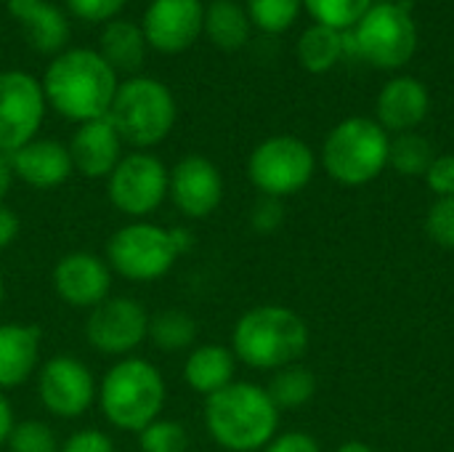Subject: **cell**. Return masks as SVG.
<instances>
[{"label":"cell","instance_id":"cell-1","mask_svg":"<svg viewBox=\"0 0 454 452\" xmlns=\"http://www.w3.org/2000/svg\"><path fill=\"white\" fill-rule=\"evenodd\" d=\"M117 85V72L90 48L61 51L43 77L45 104L77 125L106 117Z\"/></svg>","mask_w":454,"mask_h":452},{"label":"cell","instance_id":"cell-2","mask_svg":"<svg viewBox=\"0 0 454 452\" xmlns=\"http://www.w3.org/2000/svg\"><path fill=\"white\" fill-rule=\"evenodd\" d=\"M311 333L306 320L282 304H261L239 314L231 328V352L239 365L258 373H277L298 365L309 352Z\"/></svg>","mask_w":454,"mask_h":452},{"label":"cell","instance_id":"cell-3","mask_svg":"<svg viewBox=\"0 0 454 452\" xmlns=\"http://www.w3.org/2000/svg\"><path fill=\"white\" fill-rule=\"evenodd\" d=\"M279 418L266 386L250 381L229 384L202 408L207 437L226 452H261L279 434Z\"/></svg>","mask_w":454,"mask_h":452},{"label":"cell","instance_id":"cell-4","mask_svg":"<svg viewBox=\"0 0 454 452\" xmlns=\"http://www.w3.org/2000/svg\"><path fill=\"white\" fill-rule=\"evenodd\" d=\"M168 386L157 365L144 357L117 360L98 381L96 402L106 424L117 432L138 434L162 416Z\"/></svg>","mask_w":454,"mask_h":452},{"label":"cell","instance_id":"cell-5","mask_svg":"<svg viewBox=\"0 0 454 452\" xmlns=\"http://www.w3.org/2000/svg\"><path fill=\"white\" fill-rule=\"evenodd\" d=\"M106 117L120 133L122 144L133 147L136 152H149L173 133L178 107L173 91L162 80L136 75L117 85Z\"/></svg>","mask_w":454,"mask_h":452},{"label":"cell","instance_id":"cell-6","mask_svg":"<svg viewBox=\"0 0 454 452\" xmlns=\"http://www.w3.org/2000/svg\"><path fill=\"white\" fill-rule=\"evenodd\" d=\"M391 136L372 117L340 120L322 144L319 163L340 186H367L388 168Z\"/></svg>","mask_w":454,"mask_h":452},{"label":"cell","instance_id":"cell-7","mask_svg":"<svg viewBox=\"0 0 454 452\" xmlns=\"http://www.w3.org/2000/svg\"><path fill=\"white\" fill-rule=\"evenodd\" d=\"M178 258L181 250L173 226H160L146 218L122 224L106 242V264L112 274L136 285L162 280Z\"/></svg>","mask_w":454,"mask_h":452},{"label":"cell","instance_id":"cell-8","mask_svg":"<svg viewBox=\"0 0 454 452\" xmlns=\"http://www.w3.org/2000/svg\"><path fill=\"white\" fill-rule=\"evenodd\" d=\"M314 149L290 133L263 139L247 157V178L263 197H293L303 192L317 173Z\"/></svg>","mask_w":454,"mask_h":452},{"label":"cell","instance_id":"cell-9","mask_svg":"<svg viewBox=\"0 0 454 452\" xmlns=\"http://www.w3.org/2000/svg\"><path fill=\"white\" fill-rule=\"evenodd\" d=\"M351 35L356 59L378 69H399L418 51V24L407 3H372Z\"/></svg>","mask_w":454,"mask_h":452},{"label":"cell","instance_id":"cell-10","mask_svg":"<svg viewBox=\"0 0 454 452\" xmlns=\"http://www.w3.org/2000/svg\"><path fill=\"white\" fill-rule=\"evenodd\" d=\"M170 170L152 152H128L106 178V194L114 210L130 221H144L168 200Z\"/></svg>","mask_w":454,"mask_h":452},{"label":"cell","instance_id":"cell-11","mask_svg":"<svg viewBox=\"0 0 454 452\" xmlns=\"http://www.w3.org/2000/svg\"><path fill=\"white\" fill-rule=\"evenodd\" d=\"M37 400L45 413L61 421L82 418L98 394V381L90 368L74 354H53L35 373Z\"/></svg>","mask_w":454,"mask_h":452},{"label":"cell","instance_id":"cell-12","mask_svg":"<svg viewBox=\"0 0 454 452\" xmlns=\"http://www.w3.org/2000/svg\"><path fill=\"white\" fill-rule=\"evenodd\" d=\"M149 312L141 301L128 296H109L88 312L85 341L93 352L104 357H133L149 338Z\"/></svg>","mask_w":454,"mask_h":452},{"label":"cell","instance_id":"cell-13","mask_svg":"<svg viewBox=\"0 0 454 452\" xmlns=\"http://www.w3.org/2000/svg\"><path fill=\"white\" fill-rule=\"evenodd\" d=\"M43 83L21 69L0 72V152L13 155L32 139L45 117Z\"/></svg>","mask_w":454,"mask_h":452},{"label":"cell","instance_id":"cell-14","mask_svg":"<svg viewBox=\"0 0 454 452\" xmlns=\"http://www.w3.org/2000/svg\"><path fill=\"white\" fill-rule=\"evenodd\" d=\"M223 176L205 155H184L170 168L168 197L173 208L189 221L210 218L223 202Z\"/></svg>","mask_w":454,"mask_h":452},{"label":"cell","instance_id":"cell-15","mask_svg":"<svg viewBox=\"0 0 454 452\" xmlns=\"http://www.w3.org/2000/svg\"><path fill=\"white\" fill-rule=\"evenodd\" d=\"M51 285L59 301L90 312L112 296V269L90 250H69L53 264Z\"/></svg>","mask_w":454,"mask_h":452},{"label":"cell","instance_id":"cell-16","mask_svg":"<svg viewBox=\"0 0 454 452\" xmlns=\"http://www.w3.org/2000/svg\"><path fill=\"white\" fill-rule=\"evenodd\" d=\"M205 5L200 0H152L141 19L146 45L160 53H184L202 35Z\"/></svg>","mask_w":454,"mask_h":452},{"label":"cell","instance_id":"cell-17","mask_svg":"<svg viewBox=\"0 0 454 452\" xmlns=\"http://www.w3.org/2000/svg\"><path fill=\"white\" fill-rule=\"evenodd\" d=\"M122 147L125 144L114 131V125L109 123V117H98L77 125L67 149L74 173L98 181V178H109V173L117 168V163L122 160Z\"/></svg>","mask_w":454,"mask_h":452},{"label":"cell","instance_id":"cell-18","mask_svg":"<svg viewBox=\"0 0 454 452\" xmlns=\"http://www.w3.org/2000/svg\"><path fill=\"white\" fill-rule=\"evenodd\" d=\"M431 109V93L428 88L410 75L402 77H391L380 93H378V104H375V120L378 125L391 136L396 133H410L415 131Z\"/></svg>","mask_w":454,"mask_h":452},{"label":"cell","instance_id":"cell-19","mask_svg":"<svg viewBox=\"0 0 454 452\" xmlns=\"http://www.w3.org/2000/svg\"><path fill=\"white\" fill-rule=\"evenodd\" d=\"M13 178L32 189H56L61 186L72 173V157L69 149L56 139H32L13 155H8Z\"/></svg>","mask_w":454,"mask_h":452},{"label":"cell","instance_id":"cell-20","mask_svg":"<svg viewBox=\"0 0 454 452\" xmlns=\"http://www.w3.org/2000/svg\"><path fill=\"white\" fill-rule=\"evenodd\" d=\"M43 330L29 322H0V392L27 384L40 368Z\"/></svg>","mask_w":454,"mask_h":452},{"label":"cell","instance_id":"cell-21","mask_svg":"<svg viewBox=\"0 0 454 452\" xmlns=\"http://www.w3.org/2000/svg\"><path fill=\"white\" fill-rule=\"evenodd\" d=\"M11 16L24 27L27 43L37 53H61L69 40V21L64 11L48 0H8Z\"/></svg>","mask_w":454,"mask_h":452},{"label":"cell","instance_id":"cell-22","mask_svg":"<svg viewBox=\"0 0 454 452\" xmlns=\"http://www.w3.org/2000/svg\"><path fill=\"white\" fill-rule=\"evenodd\" d=\"M237 357L231 346L223 344H200L189 349V357L184 362V384L200 394V397H213L229 384L237 381Z\"/></svg>","mask_w":454,"mask_h":452},{"label":"cell","instance_id":"cell-23","mask_svg":"<svg viewBox=\"0 0 454 452\" xmlns=\"http://www.w3.org/2000/svg\"><path fill=\"white\" fill-rule=\"evenodd\" d=\"M98 53L114 72H138L146 56V37L138 24L112 19L98 35Z\"/></svg>","mask_w":454,"mask_h":452},{"label":"cell","instance_id":"cell-24","mask_svg":"<svg viewBox=\"0 0 454 452\" xmlns=\"http://www.w3.org/2000/svg\"><path fill=\"white\" fill-rule=\"evenodd\" d=\"M253 21L247 11L234 0H213L205 8L202 19V35L221 51H239L250 40Z\"/></svg>","mask_w":454,"mask_h":452},{"label":"cell","instance_id":"cell-25","mask_svg":"<svg viewBox=\"0 0 454 452\" xmlns=\"http://www.w3.org/2000/svg\"><path fill=\"white\" fill-rule=\"evenodd\" d=\"M295 53L306 72L325 75L343 59V32L325 24H314L301 32Z\"/></svg>","mask_w":454,"mask_h":452},{"label":"cell","instance_id":"cell-26","mask_svg":"<svg viewBox=\"0 0 454 452\" xmlns=\"http://www.w3.org/2000/svg\"><path fill=\"white\" fill-rule=\"evenodd\" d=\"M149 338L165 354L189 352L197 341V320L184 309H162L149 320Z\"/></svg>","mask_w":454,"mask_h":452},{"label":"cell","instance_id":"cell-27","mask_svg":"<svg viewBox=\"0 0 454 452\" xmlns=\"http://www.w3.org/2000/svg\"><path fill=\"white\" fill-rule=\"evenodd\" d=\"M266 392L279 413L285 410H301L306 408L317 394V378L311 370L301 365H287L277 373H271V381L266 384Z\"/></svg>","mask_w":454,"mask_h":452},{"label":"cell","instance_id":"cell-28","mask_svg":"<svg viewBox=\"0 0 454 452\" xmlns=\"http://www.w3.org/2000/svg\"><path fill=\"white\" fill-rule=\"evenodd\" d=\"M436 152L431 147V141L426 136H420L418 131L410 133H396L391 139V149H388V165L399 173V176H426L428 165L434 163Z\"/></svg>","mask_w":454,"mask_h":452},{"label":"cell","instance_id":"cell-29","mask_svg":"<svg viewBox=\"0 0 454 452\" xmlns=\"http://www.w3.org/2000/svg\"><path fill=\"white\" fill-rule=\"evenodd\" d=\"M372 0H303V8L317 24L333 27L338 32L354 29L356 21L370 11Z\"/></svg>","mask_w":454,"mask_h":452},{"label":"cell","instance_id":"cell-30","mask_svg":"<svg viewBox=\"0 0 454 452\" xmlns=\"http://www.w3.org/2000/svg\"><path fill=\"white\" fill-rule=\"evenodd\" d=\"M301 8H303V0H247L245 5L250 21L266 35H279L290 29Z\"/></svg>","mask_w":454,"mask_h":452},{"label":"cell","instance_id":"cell-31","mask_svg":"<svg viewBox=\"0 0 454 452\" xmlns=\"http://www.w3.org/2000/svg\"><path fill=\"white\" fill-rule=\"evenodd\" d=\"M141 452H186L189 450V429L176 418H157L144 432H138Z\"/></svg>","mask_w":454,"mask_h":452},{"label":"cell","instance_id":"cell-32","mask_svg":"<svg viewBox=\"0 0 454 452\" xmlns=\"http://www.w3.org/2000/svg\"><path fill=\"white\" fill-rule=\"evenodd\" d=\"M5 448L8 452H59L61 442L51 424L40 418H27L13 424Z\"/></svg>","mask_w":454,"mask_h":452},{"label":"cell","instance_id":"cell-33","mask_svg":"<svg viewBox=\"0 0 454 452\" xmlns=\"http://www.w3.org/2000/svg\"><path fill=\"white\" fill-rule=\"evenodd\" d=\"M426 234L439 248L454 250V197H436L426 213Z\"/></svg>","mask_w":454,"mask_h":452},{"label":"cell","instance_id":"cell-34","mask_svg":"<svg viewBox=\"0 0 454 452\" xmlns=\"http://www.w3.org/2000/svg\"><path fill=\"white\" fill-rule=\"evenodd\" d=\"M247 221H250V229L258 232V234H274L282 229L285 224V205L282 200L277 197H258L247 213Z\"/></svg>","mask_w":454,"mask_h":452},{"label":"cell","instance_id":"cell-35","mask_svg":"<svg viewBox=\"0 0 454 452\" xmlns=\"http://www.w3.org/2000/svg\"><path fill=\"white\" fill-rule=\"evenodd\" d=\"M128 0H67V8L72 16L90 21V24H106L112 19H117V13H122Z\"/></svg>","mask_w":454,"mask_h":452},{"label":"cell","instance_id":"cell-36","mask_svg":"<svg viewBox=\"0 0 454 452\" xmlns=\"http://www.w3.org/2000/svg\"><path fill=\"white\" fill-rule=\"evenodd\" d=\"M59 452H117L114 450V442L106 432L101 429H77L72 432L64 442Z\"/></svg>","mask_w":454,"mask_h":452},{"label":"cell","instance_id":"cell-37","mask_svg":"<svg viewBox=\"0 0 454 452\" xmlns=\"http://www.w3.org/2000/svg\"><path fill=\"white\" fill-rule=\"evenodd\" d=\"M423 178L436 197H454V155H436Z\"/></svg>","mask_w":454,"mask_h":452},{"label":"cell","instance_id":"cell-38","mask_svg":"<svg viewBox=\"0 0 454 452\" xmlns=\"http://www.w3.org/2000/svg\"><path fill=\"white\" fill-rule=\"evenodd\" d=\"M261 452H322V445L306 432H282Z\"/></svg>","mask_w":454,"mask_h":452},{"label":"cell","instance_id":"cell-39","mask_svg":"<svg viewBox=\"0 0 454 452\" xmlns=\"http://www.w3.org/2000/svg\"><path fill=\"white\" fill-rule=\"evenodd\" d=\"M19 232H21V218H19V213H16L11 205L0 202V253L8 250V248L16 242Z\"/></svg>","mask_w":454,"mask_h":452},{"label":"cell","instance_id":"cell-40","mask_svg":"<svg viewBox=\"0 0 454 452\" xmlns=\"http://www.w3.org/2000/svg\"><path fill=\"white\" fill-rule=\"evenodd\" d=\"M13 424H16L13 408H11L8 397L0 392V448H5V442H8V434H11Z\"/></svg>","mask_w":454,"mask_h":452},{"label":"cell","instance_id":"cell-41","mask_svg":"<svg viewBox=\"0 0 454 452\" xmlns=\"http://www.w3.org/2000/svg\"><path fill=\"white\" fill-rule=\"evenodd\" d=\"M11 184H13L11 160H8V155L0 152V202H5V197H8V192H11Z\"/></svg>","mask_w":454,"mask_h":452},{"label":"cell","instance_id":"cell-42","mask_svg":"<svg viewBox=\"0 0 454 452\" xmlns=\"http://www.w3.org/2000/svg\"><path fill=\"white\" fill-rule=\"evenodd\" d=\"M335 452H375L367 442H362V440H348V442H343V445H338Z\"/></svg>","mask_w":454,"mask_h":452},{"label":"cell","instance_id":"cell-43","mask_svg":"<svg viewBox=\"0 0 454 452\" xmlns=\"http://www.w3.org/2000/svg\"><path fill=\"white\" fill-rule=\"evenodd\" d=\"M3 301H5V277H3V269H0V309H3Z\"/></svg>","mask_w":454,"mask_h":452}]
</instances>
